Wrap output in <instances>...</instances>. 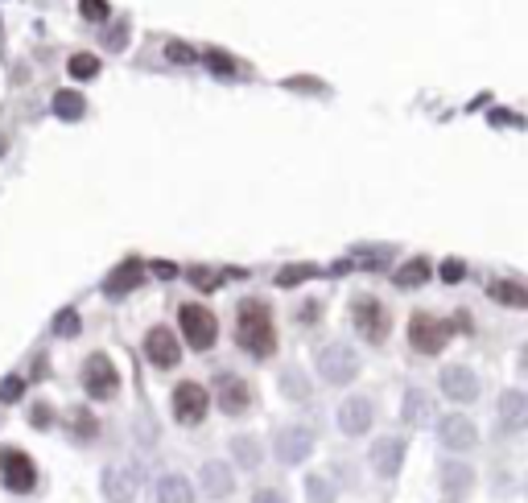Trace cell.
I'll use <instances>...</instances> for the list:
<instances>
[{
	"instance_id": "1",
	"label": "cell",
	"mask_w": 528,
	"mask_h": 503,
	"mask_svg": "<svg viewBox=\"0 0 528 503\" xmlns=\"http://www.w3.org/2000/svg\"><path fill=\"white\" fill-rule=\"evenodd\" d=\"M235 343L248 351L252 359H269L277 351V326L269 306L256 297L240 301V318H235Z\"/></svg>"
},
{
	"instance_id": "2",
	"label": "cell",
	"mask_w": 528,
	"mask_h": 503,
	"mask_svg": "<svg viewBox=\"0 0 528 503\" xmlns=\"http://www.w3.org/2000/svg\"><path fill=\"white\" fill-rule=\"evenodd\" d=\"M178 322H182V339H187L195 351H211V347H215L219 322H215V314L206 310V306H198V301H187V306L178 310Z\"/></svg>"
},
{
	"instance_id": "3",
	"label": "cell",
	"mask_w": 528,
	"mask_h": 503,
	"mask_svg": "<svg viewBox=\"0 0 528 503\" xmlns=\"http://www.w3.org/2000/svg\"><path fill=\"white\" fill-rule=\"evenodd\" d=\"M0 483L9 487L13 495H30L33 487H38V466H33V458L25 454V450H17V445H5V450H0Z\"/></svg>"
},
{
	"instance_id": "4",
	"label": "cell",
	"mask_w": 528,
	"mask_h": 503,
	"mask_svg": "<svg viewBox=\"0 0 528 503\" xmlns=\"http://www.w3.org/2000/svg\"><path fill=\"white\" fill-rule=\"evenodd\" d=\"M451 322L433 318V314L417 310L409 318V347L421 351V355H438V351H446V343H451Z\"/></svg>"
},
{
	"instance_id": "5",
	"label": "cell",
	"mask_w": 528,
	"mask_h": 503,
	"mask_svg": "<svg viewBox=\"0 0 528 503\" xmlns=\"http://www.w3.org/2000/svg\"><path fill=\"white\" fill-rule=\"evenodd\" d=\"M318 376H323L326 384H334V388L351 384V380L360 376V355H355L347 343H331V347H318Z\"/></svg>"
},
{
	"instance_id": "6",
	"label": "cell",
	"mask_w": 528,
	"mask_h": 503,
	"mask_svg": "<svg viewBox=\"0 0 528 503\" xmlns=\"http://www.w3.org/2000/svg\"><path fill=\"white\" fill-rule=\"evenodd\" d=\"M351 322H355V330L363 334V343H376V347H380V343L388 339V330H392V314H388V306H380L376 297H355V306H351Z\"/></svg>"
},
{
	"instance_id": "7",
	"label": "cell",
	"mask_w": 528,
	"mask_h": 503,
	"mask_svg": "<svg viewBox=\"0 0 528 503\" xmlns=\"http://www.w3.org/2000/svg\"><path fill=\"white\" fill-rule=\"evenodd\" d=\"M83 392L91 400H112L120 392V371L108 355H99V351L87 355V363H83Z\"/></svg>"
},
{
	"instance_id": "8",
	"label": "cell",
	"mask_w": 528,
	"mask_h": 503,
	"mask_svg": "<svg viewBox=\"0 0 528 503\" xmlns=\"http://www.w3.org/2000/svg\"><path fill=\"white\" fill-rule=\"evenodd\" d=\"M174 421L178 425H203L206 416V405H211V392H206L198 380H182V384L174 388Z\"/></svg>"
},
{
	"instance_id": "9",
	"label": "cell",
	"mask_w": 528,
	"mask_h": 503,
	"mask_svg": "<svg viewBox=\"0 0 528 503\" xmlns=\"http://www.w3.org/2000/svg\"><path fill=\"white\" fill-rule=\"evenodd\" d=\"M438 442L451 450V454H470L475 445H479V429H475V421L462 413H451L438 421Z\"/></svg>"
},
{
	"instance_id": "10",
	"label": "cell",
	"mask_w": 528,
	"mask_h": 503,
	"mask_svg": "<svg viewBox=\"0 0 528 503\" xmlns=\"http://www.w3.org/2000/svg\"><path fill=\"white\" fill-rule=\"evenodd\" d=\"M215 405L223 408L227 416L248 413V405H252V388H248V380H240L235 371H219L215 376Z\"/></svg>"
},
{
	"instance_id": "11",
	"label": "cell",
	"mask_w": 528,
	"mask_h": 503,
	"mask_svg": "<svg viewBox=\"0 0 528 503\" xmlns=\"http://www.w3.org/2000/svg\"><path fill=\"white\" fill-rule=\"evenodd\" d=\"M438 384H442V392H446L454 405H470V400H479V376H475L470 368H462V363L442 368Z\"/></svg>"
},
{
	"instance_id": "12",
	"label": "cell",
	"mask_w": 528,
	"mask_h": 503,
	"mask_svg": "<svg viewBox=\"0 0 528 503\" xmlns=\"http://www.w3.org/2000/svg\"><path fill=\"white\" fill-rule=\"evenodd\" d=\"M273 450H277V458H281L285 466H297V462H305V458H310V450H314V434H310L305 425H285L281 434H277Z\"/></svg>"
},
{
	"instance_id": "13",
	"label": "cell",
	"mask_w": 528,
	"mask_h": 503,
	"mask_svg": "<svg viewBox=\"0 0 528 503\" xmlns=\"http://www.w3.org/2000/svg\"><path fill=\"white\" fill-rule=\"evenodd\" d=\"M405 437H380V442L372 445V454H368V462H372V471L380 474V479H396L405 466Z\"/></svg>"
},
{
	"instance_id": "14",
	"label": "cell",
	"mask_w": 528,
	"mask_h": 503,
	"mask_svg": "<svg viewBox=\"0 0 528 503\" xmlns=\"http://www.w3.org/2000/svg\"><path fill=\"white\" fill-rule=\"evenodd\" d=\"M145 355H149V363H157V368H178V359H182V343H178L174 330L153 326L145 334Z\"/></svg>"
},
{
	"instance_id": "15",
	"label": "cell",
	"mask_w": 528,
	"mask_h": 503,
	"mask_svg": "<svg viewBox=\"0 0 528 503\" xmlns=\"http://www.w3.org/2000/svg\"><path fill=\"white\" fill-rule=\"evenodd\" d=\"M372 400H363V397H347L339 405V429L347 437H363L368 429H372Z\"/></svg>"
},
{
	"instance_id": "16",
	"label": "cell",
	"mask_w": 528,
	"mask_h": 503,
	"mask_svg": "<svg viewBox=\"0 0 528 503\" xmlns=\"http://www.w3.org/2000/svg\"><path fill=\"white\" fill-rule=\"evenodd\" d=\"M198 491H203L206 499H227V495L235 491L232 466L227 462H203V471H198Z\"/></svg>"
},
{
	"instance_id": "17",
	"label": "cell",
	"mask_w": 528,
	"mask_h": 503,
	"mask_svg": "<svg viewBox=\"0 0 528 503\" xmlns=\"http://www.w3.org/2000/svg\"><path fill=\"white\" fill-rule=\"evenodd\" d=\"M104 495H108V503H132L137 499V471L132 466H108L104 471Z\"/></svg>"
},
{
	"instance_id": "18",
	"label": "cell",
	"mask_w": 528,
	"mask_h": 503,
	"mask_svg": "<svg viewBox=\"0 0 528 503\" xmlns=\"http://www.w3.org/2000/svg\"><path fill=\"white\" fill-rule=\"evenodd\" d=\"M470 487H475V471L467 462H442V491H446V499L462 503L470 495Z\"/></svg>"
},
{
	"instance_id": "19",
	"label": "cell",
	"mask_w": 528,
	"mask_h": 503,
	"mask_svg": "<svg viewBox=\"0 0 528 503\" xmlns=\"http://www.w3.org/2000/svg\"><path fill=\"white\" fill-rule=\"evenodd\" d=\"M141 281H145V269H141V261L132 256V261H124L116 272H108L104 293H108V297H128L132 289H141Z\"/></svg>"
},
{
	"instance_id": "20",
	"label": "cell",
	"mask_w": 528,
	"mask_h": 503,
	"mask_svg": "<svg viewBox=\"0 0 528 503\" xmlns=\"http://www.w3.org/2000/svg\"><path fill=\"white\" fill-rule=\"evenodd\" d=\"M499 425L504 429H528V392L508 388L499 397Z\"/></svg>"
},
{
	"instance_id": "21",
	"label": "cell",
	"mask_w": 528,
	"mask_h": 503,
	"mask_svg": "<svg viewBox=\"0 0 528 503\" xmlns=\"http://www.w3.org/2000/svg\"><path fill=\"white\" fill-rule=\"evenodd\" d=\"M430 416H433L430 397H425L421 388H409V392H405V405H401V421L417 429V425H430Z\"/></svg>"
},
{
	"instance_id": "22",
	"label": "cell",
	"mask_w": 528,
	"mask_h": 503,
	"mask_svg": "<svg viewBox=\"0 0 528 503\" xmlns=\"http://www.w3.org/2000/svg\"><path fill=\"white\" fill-rule=\"evenodd\" d=\"M157 503H195V487L182 474H161L157 479Z\"/></svg>"
},
{
	"instance_id": "23",
	"label": "cell",
	"mask_w": 528,
	"mask_h": 503,
	"mask_svg": "<svg viewBox=\"0 0 528 503\" xmlns=\"http://www.w3.org/2000/svg\"><path fill=\"white\" fill-rule=\"evenodd\" d=\"M487 297L499 301V306H528V289L520 281H491Z\"/></svg>"
},
{
	"instance_id": "24",
	"label": "cell",
	"mask_w": 528,
	"mask_h": 503,
	"mask_svg": "<svg viewBox=\"0 0 528 503\" xmlns=\"http://www.w3.org/2000/svg\"><path fill=\"white\" fill-rule=\"evenodd\" d=\"M392 281L401 285V289H417V285H425V281H430V261H421V256H417V261L401 264Z\"/></svg>"
},
{
	"instance_id": "25",
	"label": "cell",
	"mask_w": 528,
	"mask_h": 503,
	"mask_svg": "<svg viewBox=\"0 0 528 503\" xmlns=\"http://www.w3.org/2000/svg\"><path fill=\"white\" fill-rule=\"evenodd\" d=\"M232 458L244 466V471H252V466L260 462V442H256V437H248V434L232 437Z\"/></svg>"
},
{
	"instance_id": "26",
	"label": "cell",
	"mask_w": 528,
	"mask_h": 503,
	"mask_svg": "<svg viewBox=\"0 0 528 503\" xmlns=\"http://www.w3.org/2000/svg\"><path fill=\"white\" fill-rule=\"evenodd\" d=\"M67 421H70V434H75L78 442H91V437H99V421L87 413V408H70Z\"/></svg>"
},
{
	"instance_id": "27",
	"label": "cell",
	"mask_w": 528,
	"mask_h": 503,
	"mask_svg": "<svg viewBox=\"0 0 528 503\" xmlns=\"http://www.w3.org/2000/svg\"><path fill=\"white\" fill-rule=\"evenodd\" d=\"M83 112H87V104H83V96H78V91H59V96H54V116L83 120Z\"/></svg>"
},
{
	"instance_id": "28",
	"label": "cell",
	"mask_w": 528,
	"mask_h": 503,
	"mask_svg": "<svg viewBox=\"0 0 528 503\" xmlns=\"http://www.w3.org/2000/svg\"><path fill=\"white\" fill-rule=\"evenodd\" d=\"M281 392L289 400H310V380H305L297 368H285L281 371Z\"/></svg>"
},
{
	"instance_id": "29",
	"label": "cell",
	"mask_w": 528,
	"mask_h": 503,
	"mask_svg": "<svg viewBox=\"0 0 528 503\" xmlns=\"http://www.w3.org/2000/svg\"><path fill=\"white\" fill-rule=\"evenodd\" d=\"M203 59L195 46H187V41H166V62H178V67H195V62Z\"/></svg>"
},
{
	"instance_id": "30",
	"label": "cell",
	"mask_w": 528,
	"mask_h": 503,
	"mask_svg": "<svg viewBox=\"0 0 528 503\" xmlns=\"http://www.w3.org/2000/svg\"><path fill=\"white\" fill-rule=\"evenodd\" d=\"M305 499L310 503H334V487L326 483L323 474H310V479H305Z\"/></svg>"
},
{
	"instance_id": "31",
	"label": "cell",
	"mask_w": 528,
	"mask_h": 503,
	"mask_svg": "<svg viewBox=\"0 0 528 503\" xmlns=\"http://www.w3.org/2000/svg\"><path fill=\"white\" fill-rule=\"evenodd\" d=\"M223 277H227L223 269H190V281L198 285V293H211L219 281H223Z\"/></svg>"
},
{
	"instance_id": "32",
	"label": "cell",
	"mask_w": 528,
	"mask_h": 503,
	"mask_svg": "<svg viewBox=\"0 0 528 503\" xmlns=\"http://www.w3.org/2000/svg\"><path fill=\"white\" fill-rule=\"evenodd\" d=\"M314 277V264H289V269L277 272V285H302Z\"/></svg>"
},
{
	"instance_id": "33",
	"label": "cell",
	"mask_w": 528,
	"mask_h": 503,
	"mask_svg": "<svg viewBox=\"0 0 528 503\" xmlns=\"http://www.w3.org/2000/svg\"><path fill=\"white\" fill-rule=\"evenodd\" d=\"M78 330H83L78 326V310H62L59 318H54V334H59V339H75Z\"/></svg>"
},
{
	"instance_id": "34",
	"label": "cell",
	"mask_w": 528,
	"mask_h": 503,
	"mask_svg": "<svg viewBox=\"0 0 528 503\" xmlns=\"http://www.w3.org/2000/svg\"><path fill=\"white\" fill-rule=\"evenodd\" d=\"M70 75H75V78L99 75V59H96V54H75V59H70Z\"/></svg>"
},
{
	"instance_id": "35",
	"label": "cell",
	"mask_w": 528,
	"mask_h": 503,
	"mask_svg": "<svg viewBox=\"0 0 528 503\" xmlns=\"http://www.w3.org/2000/svg\"><path fill=\"white\" fill-rule=\"evenodd\" d=\"M21 392H25V380H21V376H5V380H0V400H5V405L21 400Z\"/></svg>"
},
{
	"instance_id": "36",
	"label": "cell",
	"mask_w": 528,
	"mask_h": 503,
	"mask_svg": "<svg viewBox=\"0 0 528 503\" xmlns=\"http://www.w3.org/2000/svg\"><path fill=\"white\" fill-rule=\"evenodd\" d=\"M78 13L87 21H108V0H78Z\"/></svg>"
},
{
	"instance_id": "37",
	"label": "cell",
	"mask_w": 528,
	"mask_h": 503,
	"mask_svg": "<svg viewBox=\"0 0 528 503\" xmlns=\"http://www.w3.org/2000/svg\"><path fill=\"white\" fill-rule=\"evenodd\" d=\"M50 421H54V408H50L46 400H38V405L30 408V425H38V429H50Z\"/></svg>"
},
{
	"instance_id": "38",
	"label": "cell",
	"mask_w": 528,
	"mask_h": 503,
	"mask_svg": "<svg viewBox=\"0 0 528 503\" xmlns=\"http://www.w3.org/2000/svg\"><path fill=\"white\" fill-rule=\"evenodd\" d=\"M462 277H467V264H462V261H446V264H442V281H462Z\"/></svg>"
},
{
	"instance_id": "39",
	"label": "cell",
	"mask_w": 528,
	"mask_h": 503,
	"mask_svg": "<svg viewBox=\"0 0 528 503\" xmlns=\"http://www.w3.org/2000/svg\"><path fill=\"white\" fill-rule=\"evenodd\" d=\"M206 59H211V67H215L219 75H232V70H235V59H227V54H219V50H211Z\"/></svg>"
},
{
	"instance_id": "40",
	"label": "cell",
	"mask_w": 528,
	"mask_h": 503,
	"mask_svg": "<svg viewBox=\"0 0 528 503\" xmlns=\"http://www.w3.org/2000/svg\"><path fill=\"white\" fill-rule=\"evenodd\" d=\"M252 503H289V499H285V495L277 491V487H260V491L252 495Z\"/></svg>"
},
{
	"instance_id": "41",
	"label": "cell",
	"mask_w": 528,
	"mask_h": 503,
	"mask_svg": "<svg viewBox=\"0 0 528 503\" xmlns=\"http://www.w3.org/2000/svg\"><path fill=\"white\" fill-rule=\"evenodd\" d=\"M124 41H128V25H116L108 33V50H124Z\"/></svg>"
},
{
	"instance_id": "42",
	"label": "cell",
	"mask_w": 528,
	"mask_h": 503,
	"mask_svg": "<svg viewBox=\"0 0 528 503\" xmlns=\"http://www.w3.org/2000/svg\"><path fill=\"white\" fill-rule=\"evenodd\" d=\"M491 120H496V124H524V120L512 116V112H491Z\"/></svg>"
},
{
	"instance_id": "43",
	"label": "cell",
	"mask_w": 528,
	"mask_h": 503,
	"mask_svg": "<svg viewBox=\"0 0 528 503\" xmlns=\"http://www.w3.org/2000/svg\"><path fill=\"white\" fill-rule=\"evenodd\" d=\"M297 318H302V322H314V318H318V306H314V301H310V306H302V314H297Z\"/></svg>"
},
{
	"instance_id": "44",
	"label": "cell",
	"mask_w": 528,
	"mask_h": 503,
	"mask_svg": "<svg viewBox=\"0 0 528 503\" xmlns=\"http://www.w3.org/2000/svg\"><path fill=\"white\" fill-rule=\"evenodd\" d=\"M157 277H178V269H174V264L161 261V264H157Z\"/></svg>"
},
{
	"instance_id": "45",
	"label": "cell",
	"mask_w": 528,
	"mask_h": 503,
	"mask_svg": "<svg viewBox=\"0 0 528 503\" xmlns=\"http://www.w3.org/2000/svg\"><path fill=\"white\" fill-rule=\"evenodd\" d=\"M520 359H524V371H528V343H524V351H520Z\"/></svg>"
}]
</instances>
